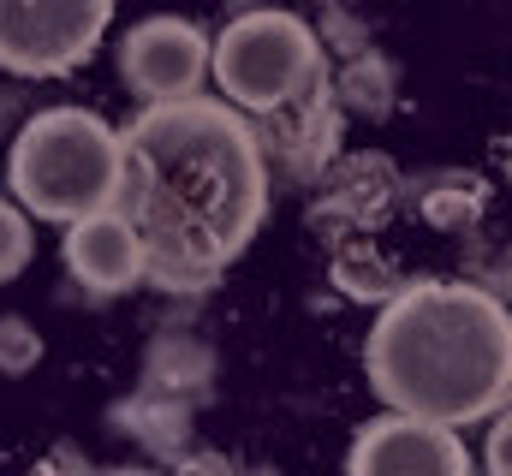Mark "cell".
Masks as SVG:
<instances>
[{
	"label": "cell",
	"mask_w": 512,
	"mask_h": 476,
	"mask_svg": "<svg viewBox=\"0 0 512 476\" xmlns=\"http://www.w3.org/2000/svg\"><path fill=\"white\" fill-rule=\"evenodd\" d=\"M126 173V131H114L90 108H42L18 125L6 179L18 203L36 221H84L96 209H114Z\"/></svg>",
	"instance_id": "cell-3"
},
{
	"label": "cell",
	"mask_w": 512,
	"mask_h": 476,
	"mask_svg": "<svg viewBox=\"0 0 512 476\" xmlns=\"http://www.w3.org/2000/svg\"><path fill=\"white\" fill-rule=\"evenodd\" d=\"M209 381H215V357L203 352L197 340H161V346H149L143 387H155V393H179V399H203Z\"/></svg>",
	"instance_id": "cell-14"
},
{
	"label": "cell",
	"mask_w": 512,
	"mask_h": 476,
	"mask_svg": "<svg viewBox=\"0 0 512 476\" xmlns=\"http://www.w3.org/2000/svg\"><path fill=\"white\" fill-rule=\"evenodd\" d=\"M334 96H340V108H346V114L387 119V114H393V102H399V66L387 60L382 48H364V54H352V60L340 66Z\"/></svg>",
	"instance_id": "cell-12"
},
{
	"label": "cell",
	"mask_w": 512,
	"mask_h": 476,
	"mask_svg": "<svg viewBox=\"0 0 512 476\" xmlns=\"http://www.w3.org/2000/svg\"><path fill=\"white\" fill-rule=\"evenodd\" d=\"M36 256V233H30V209L24 203H6L0 197V286L18 280Z\"/></svg>",
	"instance_id": "cell-16"
},
{
	"label": "cell",
	"mask_w": 512,
	"mask_h": 476,
	"mask_svg": "<svg viewBox=\"0 0 512 476\" xmlns=\"http://www.w3.org/2000/svg\"><path fill=\"white\" fill-rule=\"evenodd\" d=\"M399 203V167L387 155H352V161H334L328 179H322V197L310 209V227L340 244V238L376 233L387 221V209Z\"/></svg>",
	"instance_id": "cell-9"
},
{
	"label": "cell",
	"mask_w": 512,
	"mask_h": 476,
	"mask_svg": "<svg viewBox=\"0 0 512 476\" xmlns=\"http://www.w3.org/2000/svg\"><path fill=\"white\" fill-rule=\"evenodd\" d=\"M36 357H42L36 328L24 316H0V369L6 375H24V369H36Z\"/></svg>",
	"instance_id": "cell-17"
},
{
	"label": "cell",
	"mask_w": 512,
	"mask_h": 476,
	"mask_svg": "<svg viewBox=\"0 0 512 476\" xmlns=\"http://www.w3.org/2000/svg\"><path fill=\"white\" fill-rule=\"evenodd\" d=\"M483 209H489V179L483 173H441L423 191V221L441 227V233H477Z\"/></svg>",
	"instance_id": "cell-15"
},
{
	"label": "cell",
	"mask_w": 512,
	"mask_h": 476,
	"mask_svg": "<svg viewBox=\"0 0 512 476\" xmlns=\"http://www.w3.org/2000/svg\"><path fill=\"white\" fill-rule=\"evenodd\" d=\"M215 90L239 114H274L280 102L304 96L316 78H328V48L316 24H304L286 6H251L209 42Z\"/></svg>",
	"instance_id": "cell-4"
},
{
	"label": "cell",
	"mask_w": 512,
	"mask_h": 476,
	"mask_svg": "<svg viewBox=\"0 0 512 476\" xmlns=\"http://www.w3.org/2000/svg\"><path fill=\"white\" fill-rule=\"evenodd\" d=\"M483 465H489L495 476H512V411H507V417H495L489 447H483Z\"/></svg>",
	"instance_id": "cell-19"
},
{
	"label": "cell",
	"mask_w": 512,
	"mask_h": 476,
	"mask_svg": "<svg viewBox=\"0 0 512 476\" xmlns=\"http://www.w3.org/2000/svg\"><path fill=\"white\" fill-rule=\"evenodd\" d=\"M66 274L96 298H120L143 280V233L120 209H96V215L72 221L66 227Z\"/></svg>",
	"instance_id": "cell-10"
},
{
	"label": "cell",
	"mask_w": 512,
	"mask_h": 476,
	"mask_svg": "<svg viewBox=\"0 0 512 476\" xmlns=\"http://www.w3.org/2000/svg\"><path fill=\"white\" fill-rule=\"evenodd\" d=\"M114 209L143 233V280L161 292H209L268 221V155L233 102H143L126 125V173Z\"/></svg>",
	"instance_id": "cell-1"
},
{
	"label": "cell",
	"mask_w": 512,
	"mask_h": 476,
	"mask_svg": "<svg viewBox=\"0 0 512 476\" xmlns=\"http://www.w3.org/2000/svg\"><path fill=\"white\" fill-rule=\"evenodd\" d=\"M114 24V0H0V72L66 78Z\"/></svg>",
	"instance_id": "cell-5"
},
{
	"label": "cell",
	"mask_w": 512,
	"mask_h": 476,
	"mask_svg": "<svg viewBox=\"0 0 512 476\" xmlns=\"http://www.w3.org/2000/svg\"><path fill=\"white\" fill-rule=\"evenodd\" d=\"M328 6H334V0H328Z\"/></svg>",
	"instance_id": "cell-22"
},
{
	"label": "cell",
	"mask_w": 512,
	"mask_h": 476,
	"mask_svg": "<svg viewBox=\"0 0 512 476\" xmlns=\"http://www.w3.org/2000/svg\"><path fill=\"white\" fill-rule=\"evenodd\" d=\"M489 286H495L501 298H507V292H512V250H507V256H501V268H495V280H489Z\"/></svg>",
	"instance_id": "cell-20"
},
{
	"label": "cell",
	"mask_w": 512,
	"mask_h": 476,
	"mask_svg": "<svg viewBox=\"0 0 512 476\" xmlns=\"http://www.w3.org/2000/svg\"><path fill=\"white\" fill-rule=\"evenodd\" d=\"M364 369L387 411L483 423L512 393V310L495 286L411 280L382 304Z\"/></svg>",
	"instance_id": "cell-2"
},
{
	"label": "cell",
	"mask_w": 512,
	"mask_h": 476,
	"mask_svg": "<svg viewBox=\"0 0 512 476\" xmlns=\"http://www.w3.org/2000/svg\"><path fill=\"white\" fill-rule=\"evenodd\" d=\"M316 36H322V48H334L340 60H352V54H364V48H370V30H364V18L340 12V0H334V6H328V18L316 24Z\"/></svg>",
	"instance_id": "cell-18"
},
{
	"label": "cell",
	"mask_w": 512,
	"mask_h": 476,
	"mask_svg": "<svg viewBox=\"0 0 512 476\" xmlns=\"http://www.w3.org/2000/svg\"><path fill=\"white\" fill-rule=\"evenodd\" d=\"M114 417H120V429H126L131 441H143V447L161 453V459H179L185 441H191V399H179V393L143 387V393L126 399Z\"/></svg>",
	"instance_id": "cell-11"
},
{
	"label": "cell",
	"mask_w": 512,
	"mask_h": 476,
	"mask_svg": "<svg viewBox=\"0 0 512 476\" xmlns=\"http://www.w3.org/2000/svg\"><path fill=\"white\" fill-rule=\"evenodd\" d=\"M334 286L352 304H387L399 292V268L358 233V238H340V250H334Z\"/></svg>",
	"instance_id": "cell-13"
},
{
	"label": "cell",
	"mask_w": 512,
	"mask_h": 476,
	"mask_svg": "<svg viewBox=\"0 0 512 476\" xmlns=\"http://www.w3.org/2000/svg\"><path fill=\"white\" fill-rule=\"evenodd\" d=\"M346 471L352 476H465L471 453H465L453 423L387 411V417L358 429V441L346 453Z\"/></svg>",
	"instance_id": "cell-7"
},
{
	"label": "cell",
	"mask_w": 512,
	"mask_h": 476,
	"mask_svg": "<svg viewBox=\"0 0 512 476\" xmlns=\"http://www.w3.org/2000/svg\"><path fill=\"white\" fill-rule=\"evenodd\" d=\"M120 78H126L131 96H143V102L197 96L203 78H209V36L191 18H173V12L137 18L120 36Z\"/></svg>",
	"instance_id": "cell-6"
},
{
	"label": "cell",
	"mask_w": 512,
	"mask_h": 476,
	"mask_svg": "<svg viewBox=\"0 0 512 476\" xmlns=\"http://www.w3.org/2000/svg\"><path fill=\"white\" fill-rule=\"evenodd\" d=\"M501 161H507V179H512V137H507V149H501Z\"/></svg>",
	"instance_id": "cell-21"
},
{
	"label": "cell",
	"mask_w": 512,
	"mask_h": 476,
	"mask_svg": "<svg viewBox=\"0 0 512 476\" xmlns=\"http://www.w3.org/2000/svg\"><path fill=\"white\" fill-rule=\"evenodd\" d=\"M340 96L328 78H316L304 96L280 102L274 114H256V143L262 155L292 179V185H322L328 167L340 161Z\"/></svg>",
	"instance_id": "cell-8"
}]
</instances>
